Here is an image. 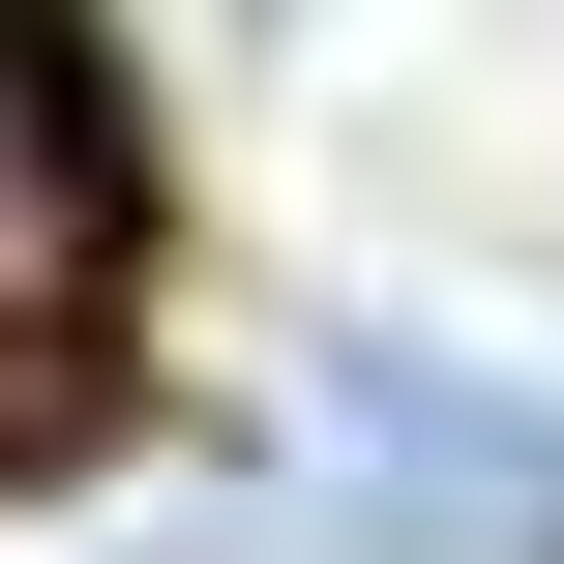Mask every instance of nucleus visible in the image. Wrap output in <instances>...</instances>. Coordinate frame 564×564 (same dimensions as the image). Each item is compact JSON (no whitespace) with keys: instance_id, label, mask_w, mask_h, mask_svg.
<instances>
[{"instance_id":"obj_1","label":"nucleus","mask_w":564,"mask_h":564,"mask_svg":"<svg viewBox=\"0 0 564 564\" xmlns=\"http://www.w3.org/2000/svg\"><path fill=\"white\" fill-rule=\"evenodd\" d=\"M327 446L357 476H297V535H357V564H535L564 535V416L416 357V327H327Z\"/></svg>"},{"instance_id":"obj_2","label":"nucleus","mask_w":564,"mask_h":564,"mask_svg":"<svg viewBox=\"0 0 564 564\" xmlns=\"http://www.w3.org/2000/svg\"><path fill=\"white\" fill-rule=\"evenodd\" d=\"M119 238H149V208H119V89H89V59H0V357L89 327Z\"/></svg>"}]
</instances>
